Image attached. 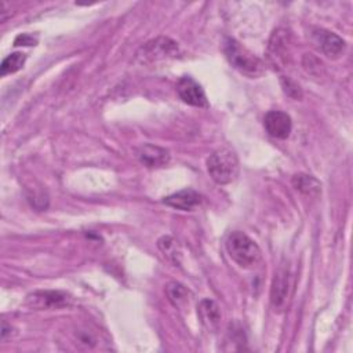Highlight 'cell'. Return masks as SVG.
<instances>
[{
	"instance_id": "7c38bea8",
	"label": "cell",
	"mask_w": 353,
	"mask_h": 353,
	"mask_svg": "<svg viewBox=\"0 0 353 353\" xmlns=\"http://www.w3.org/2000/svg\"><path fill=\"white\" fill-rule=\"evenodd\" d=\"M197 314L207 330L215 331L218 328L221 321V310L216 302L212 299H203L197 306Z\"/></svg>"
},
{
	"instance_id": "8fae6325",
	"label": "cell",
	"mask_w": 353,
	"mask_h": 353,
	"mask_svg": "<svg viewBox=\"0 0 353 353\" xmlns=\"http://www.w3.org/2000/svg\"><path fill=\"white\" fill-rule=\"evenodd\" d=\"M163 203L165 205L176 208V210L190 211L201 203V196L193 189H182L176 193L165 196L163 199Z\"/></svg>"
},
{
	"instance_id": "ba28073f",
	"label": "cell",
	"mask_w": 353,
	"mask_h": 353,
	"mask_svg": "<svg viewBox=\"0 0 353 353\" xmlns=\"http://www.w3.org/2000/svg\"><path fill=\"white\" fill-rule=\"evenodd\" d=\"M312 40L314 46L328 58H338L342 55L346 46L343 39L325 29H314L312 32Z\"/></svg>"
},
{
	"instance_id": "4fadbf2b",
	"label": "cell",
	"mask_w": 353,
	"mask_h": 353,
	"mask_svg": "<svg viewBox=\"0 0 353 353\" xmlns=\"http://www.w3.org/2000/svg\"><path fill=\"white\" fill-rule=\"evenodd\" d=\"M72 343L79 350H92L99 346V336L97 330L90 327H77L72 331Z\"/></svg>"
},
{
	"instance_id": "2e32d148",
	"label": "cell",
	"mask_w": 353,
	"mask_h": 353,
	"mask_svg": "<svg viewBox=\"0 0 353 353\" xmlns=\"http://www.w3.org/2000/svg\"><path fill=\"white\" fill-rule=\"evenodd\" d=\"M165 292H167V296H168L170 302L175 307H183L189 302V291L181 283L170 281L165 285Z\"/></svg>"
},
{
	"instance_id": "3957f363",
	"label": "cell",
	"mask_w": 353,
	"mask_h": 353,
	"mask_svg": "<svg viewBox=\"0 0 353 353\" xmlns=\"http://www.w3.org/2000/svg\"><path fill=\"white\" fill-rule=\"evenodd\" d=\"M223 50L230 65L239 72H241L243 74H247L250 77H256L263 73L262 61L255 54H252L248 48L240 44L237 40L226 39Z\"/></svg>"
},
{
	"instance_id": "d6986e66",
	"label": "cell",
	"mask_w": 353,
	"mask_h": 353,
	"mask_svg": "<svg viewBox=\"0 0 353 353\" xmlns=\"http://www.w3.org/2000/svg\"><path fill=\"white\" fill-rule=\"evenodd\" d=\"M280 81H281V85H283L284 92H285L288 97H291V98H294V99H298V98L302 97L301 87H299L296 83H294L291 79L281 76Z\"/></svg>"
},
{
	"instance_id": "ac0fdd59",
	"label": "cell",
	"mask_w": 353,
	"mask_h": 353,
	"mask_svg": "<svg viewBox=\"0 0 353 353\" xmlns=\"http://www.w3.org/2000/svg\"><path fill=\"white\" fill-rule=\"evenodd\" d=\"M157 245H159V248L161 250V252H163L170 261H172L175 265L179 263L181 251H179V248H178L176 241H175L172 237H170V236H163L161 239H159Z\"/></svg>"
},
{
	"instance_id": "6da1fadb",
	"label": "cell",
	"mask_w": 353,
	"mask_h": 353,
	"mask_svg": "<svg viewBox=\"0 0 353 353\" xmlns=\"http://www.w3.org/2000/svg\"><path fill=\"white\" fill-rule=\"evenodd\" d=\"M226 251L229 256L244 269L255 268L261 259L262 252L258 244L243 232H232L226 239Z\"/></svg>"
},
{
	"instance_id": "52a82bcc",
	"label": "cell",
	"mask_w": 353,
	"mask_h": 353,
	"mask_svg": "<svg viewBox=\"0 0 353 353\" xmlns=\"http://www.w3.org/2000/svg\"><path fill=\"white\" fill-rule=\"evenodd\" d=\"M176 92H178L179 98L190 106L208 108V101H207L204 90L194 79H192L189 76H183L178 80Z\"/></svg>"
},
{
	"instance_id": "30bf717a",
	"label": "cell",
	"mask_w": 353,
	"mask_h": 353,
	"mask_svg": "<svg viewBox=\"0 0 353 353\" xmlns=\"http://www.w3.org/2000/svg\"><path fill=\"white\" fill-rule=\"evenodd\" d=\"M137 157L146 167H163L170 161V152L164 148L145 143L137 149Z\"/></svg>"
},
{
	"instance_id": "e0dca14e",
	"label": "cell",
	"mask_w": 353,
	"mask_h": 353,
	"mask_svg": "<svg viewBox=\"0 0 353 353\" xmlns=\"http://www.w3.org/2000/svg\"><path fill=\"white\" fill-rule=\"evenodd\" d=\"M26 61V55L22 52H12L8 57H6L1 62L0 66V74L1 76H7L11 73H15L18 70H21L25 65Z\"/></svg>"
},
{
	"instance_id": "5b68a950",
	"label": "cell",
	"mask_w": 353,
	"mask_h": 353,
	"mask_svg": "<svg viewBox=\"0 0 353 353\" xmlns=\"http://www.w3.org/2000/svg\"><path fill=\"white\" fill-rule=\"evenodd\" d=\"M25 305L36 310L59 309L70 305V296L62 291H34L26 296Z\"/></svg>"
},
{
	"instance_id": "8992f818",
	"label": "cell",
	"mask_w": 353,
	"mask_h": 353,
	"mask_svg": "<svg viewBox=\"0 0 353 353\" xmlns=\"http://www.w3.org/2000/svg\"><path fill=\"white\" fill-rule=\"evenodd\" d=\"M178 52V46L168 37H159L146 43L138 52V58L142 62H153L164 59L167 57H174Z\"/></svg>"
},
{
	"instance_id": "7a4b0ae2",
	"label": "cell",
	"mask_w": 353,
	"mask_h": 353,
	"mask_svg": "<svg viewBox=\"0 0 353 353\" xmlns=\"http://www.w3.org/2000/svg\"><path fill=\"white\" fill-rule=\"evenodd\" d=\"M207 170L218 185H228L239 174V159L229 148L218 149L207 159Z\"/></svg>"
},
{
	"instance_id": "5bb4252c",
	"label": "cell",
	"mask_w": 353,
	"mask_h": 353,
	"mask_svg": "<svg viewBox=\"0 0 353 353\" xmlns=\"http://www.w3.org/2000/svg\"><path fill=\"white\" fill-rule=\"evenodd\" d=\"M288 48V32L283 29L274 30L269 41V57L276 58V61L284 59Z\"/></svg>"
},
{
	"instance_id": "277c9868",
	"label": "cell",
	"mask_w": 353,
	"mask_h": 353,
	"mask_svg": "<svg viewBox=\"0 0 353 353\" xmlns=\"http://www.w3.org/2000/svg\"><path fill=\"white\" fill-rule=\"evenodd\" d=\"M294 288V279L287 265L279 266L274 273L270 288V305L274 312H283L287 309Z\"/></svg>"
},
{
	"instance_id": "9a60e30c",
	"label": "cell",
	"mask_w": 353,
	"mask_h": 353,
	"mask_svg": "<svg viewBox=\"0 0 353 353\" xmlns=\"http://www.w3.org/2000/svg\"><path fill=\"white\" fill-rule=\"evenodd\" d=\"M292 186L306 194V196H317L321 192V183L312 175L307 174H296L292 176Z\"/></svg>"
},
{
	"instance_id": "9c48e42d",
	"label": "cell",
	"mask_w": 353,
	"mask_h": 353,
	"mask_svg": "<svg viewBox=\"0 0 353 353\" xmlns=\"http://www.w3.org/2000/svg\"><path fill=\"white\" fill-rule=\"evenodd\" d=\"M263 127L266 132L277 139H285L292 130L291 117L281 110H270L263 117Z\"/></svg>"
},
{
	"instance_id": "ffe728a7",
	"label": "cell",
	"mask_w": 353,
	"mask_h": 353,
	"mask_svg": "<svg viewBox=\"0 0 353 353\" xmlns=\"http://www.w3.org/2000/svg\"><path fill=\"white\" fill-rule=\"evenodd\" d=\"M36 44H37V39L28 33H22L17 36L14 40V46H36Z\"/></svg>"
}]
</instances>
